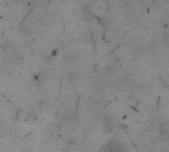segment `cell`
Returning a JSON list of instances; mask_svg holds the SVG:
<instances>
[{
    "instance_id": "1",
    "label": "cell",
    "mask_w": 169,
    "mask_h": 152,
    "mask_svg": "<svg viewBox=\"0 0 169 152\" xmlns=\"http://www.w3.org/2000/svg\"><path fill=\"white\" fill-rule=\"evenodd\" d=\"M125 147L121 141H117L116 139L110 140V142L104 145V148H102L103 152H124Z\"/></svg>"
}]
</instances>
